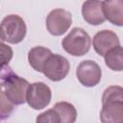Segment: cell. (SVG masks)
<instances>
[{"mask_svg":"<svg viewBox=\"0 0 123 123\" xmlns=\"http://www.w3.org/2000/svg\"><path fill=\"white\" fill-rule=\"evenodd\" d=\"M27 32L26 24L17 14H9L0 23V37L3 41L16 44L21 42Z\"/></svg>","mask_w":123,"mask_h":123,"instance_id":"6da1fadb","label":"cell"},{"mask_svg":"<svg viewBox=\"0 0 123 123\" xmlns=\"http://www.w3.org/2000/svg\"><path fill=\"white\" fill-rule=\"evenodd\" d=\"M62 47L68 54L76 57L86 55L91 46L89 35L82 28H73L62 39Z\"/></svg>","mask_w":123,"mask_h":123,"instance_id":"7a4b0ae2","label":"cell"},{"mask_svg":"<svg viewBox=\"0 0 123 123\" xmlns=\"http://www.w3.org/2000/svg\"><path fill=\"white\" fill-rule=\"evenodd\" d=\"M29 82L19 76H9L1 83L3 91L7 99L14 105H22L26 102V93L29 86Z\"/></svg>","mask_w":123,"mask_h":123,"instance_id":"3957f363","label":"cell"},{"mask_svg":"<svg viewBox=\"0 0 123 123\" xmlns=\"http://www.w3.org/2000/svg\"><path fill=\"white\" fill-rule=\"evenodd\" d=\"M70 70V63L66 58L59 54H52L45 62L42 73L53 82H59L64 79Z\"/></svg>","mask_w":123,"mask_h":123,"instance_id":"277c9868","label":"cell"},{"mask_svg":"<svg viewBox=\"0 0 123 123\" xmlns=\"http://www.w3.org/2000/svg\"><path fill=\"white\" fill-rule=\"evenodd\" d=\"M52 92L50 87L43 82L30 84L26 93V102L34 110H42L51 101Z\"/></svg>","mask_w":123,"mask_h":123,"instance_id":"5b68a950","label":"cell"},{"mask_svg":"<svg viewBox=\"0 0 123 123\" xmlns=\"http://www.w3.org/2000/svg\"><path fill=\"white\" fill-rule=\"evenodd\" d=\"M72 24L71 13L64 9H54L46 17L47 31L56 37L62 36L69 29Z\"/></svg>","mask_w":123,"mask_h":123,"instance_id":"8992f818","label":"cell"},{"mask_svg":"<svg viewBox=\"0 0 123 123\" xmlns=\"http://www.w3.org/2000/svg\"><path fill=\"white\" fill-rule=\"evenodd\" d=\"M76 76L78 81L86 87H92L99 84L102 77V70L97 62L91 60H86L79 63Z\"/></svg>","mask_w":123,"mask_h":123,"instance_id":"52a82bcc","label":"cell"},{"mask_svg":"<svg viewBox=\"0 0 123 123\" xmlns=\"http://www.w3.org/2000/svg\"><path fill=\"white\" fill-rule=\"evenodd\" d=\"M95 52L104 57L109 51L120 45L117 35L111 30H102L95 34L92 40Z\"/></svg>","mask_w":123,"mask_h":123,"instance_id":"ba28073f","label":"cell"},{"mask_svg":"<svg viewBox=\"0 0 123 123\" xmlns=\"http://www.w3.org/2000/svg\"><path fill=\"white\" fill-rule=\"evenodd\" d=\"M82 15L90 25H100L106 19L102 11V1H86L82 5Z\"/></svg>","mask_w":123,"mask_h":123,"instance_id":"9c48e42d","label":"cell"},{"mask_svg":"<svg viewBox=\"0 0 123 123\" xmlns=\"http://www.w3.org/2000/svg\"><path fill=\"white\" fill-rule=\"evenodd\" d=\"M102 11L105 19L116 26L123 25V1H102Z\"/></svg>","mask_w":123,"mask_h":123,"instance_id":"30bf717a","label":"cell"},{"mask_svg":"<svg viewBox=\"0 0 123 123\" xmlns=\"http://www.w3.org/2000/svg\"><path fill=\"white\" fill-rule=\"evenodd\" d=\"M102 105L100 112L102 123H123V102H107Z\"/></svg>","mask_w":123,"mask_h":123,"instance_id":"8fae6325","label":"cell"},{"mask_svg":"<svg viewBox=\"0 0 123 123\" xmlns=\"http://www.w3.org/2000/svg\"><path fill=\"white\" fill-rule=\"evenodd\" d=\"M52 55L50 49L43 46H36L28 53V61L30 65L37 72H41L47 59Z\"/></svg>","mask_w":123,"mask_h":123,"instance_id":"7c38bea8","label":"cell"},{"mask_svg":"<svg viewBox=\"0 0 123 123\" xmlns=\"http://www.w3.org/2000/svg\"><path fill=\"white\" fill-rule=\"evenodd\" d=\"M53 110L60 116L61 123H74L77 118V111L75 107L68 102H58L54 105Z\"/></svg>","mask_w":123,"mask_h":123,"instance_id":"4fadbf2b","label":"cell"},{"mask_svg":"<svg viewBox=\"0 0 123 123\" xmlns=\"http://www.w3.org/2000/svg\"><path fill=\"white\" fill-rule=\"evenodd\" d=\"M106 65L113 71H122L123 69V49L119 45L111 51H109L105 56Z\"/></svg>","mask_w":123,"mask_h":123,"instance_id":"5bb4252c","label":"cell"},{"mask_svg":"<svg viewBox=\"0 0 123 123\" xmlns=\"http://www.w3.org/2000/svg\"><path fill=\"white\" fill-rule=\"evenodd\" d=\"M107 102H123V88L119 86L107 87L102 96V104Z\"/></svg>","mask_w":123,"mask_h":123,"instance_id":"9a60e30c","label":"cell"},{"mask_svg":"<svg viewBox=\"0 0 123 123\" xmlns=\"http://www.w3.org/2000/svg\"><path fill=\"white\" fill-rule=\"evenodd\" d=\"M36 123H61L60 116L53 109L47 110L37 116Z\"/></svg>","mask_w":123,"mask_h":123,"instance_id":"2e32d148","label":"cell"},{"mask_svg":"<svg viewBox=\"0 0 123 123\" xmlns=\"http://www.w3.org/2000/svg\"><path fill=\"white\" fill-rule=\"evenodd\" d=\"M13 105L7 99L0 84V117H7L12 111Z\"/></svg>","mask_w":123,"mask_h":123,"instance_id":"e0dca14e","label":"cell"},{"mask_svg":"<svg viewBox=\"0 0 123 123\" xmlns=\"http://www.w3.org/2000/svg\"><path fill=\"white\" fill-rule=\"evenodd\" d=\"M12 49L8 44L0 41V67L7 65L12 59Z\"/></svg>","mask_w":123,"mask_h":123,"instance_id":"ac0fdd59","label":"cell"},{"mask_svg":"<svg viewBox=\"0 0 123 123\" xmlns=\"http://www.w3.org/2000/svg\"><path fill=\"white\" fill-rule=\"evenodd\" d=\"M0 41H3V40H2V38H1V37H0Z\"/></svg>","mask_w":123,"mask_h":123,"instance_id":"d6986e66","label":"cell"}]
</instances>
